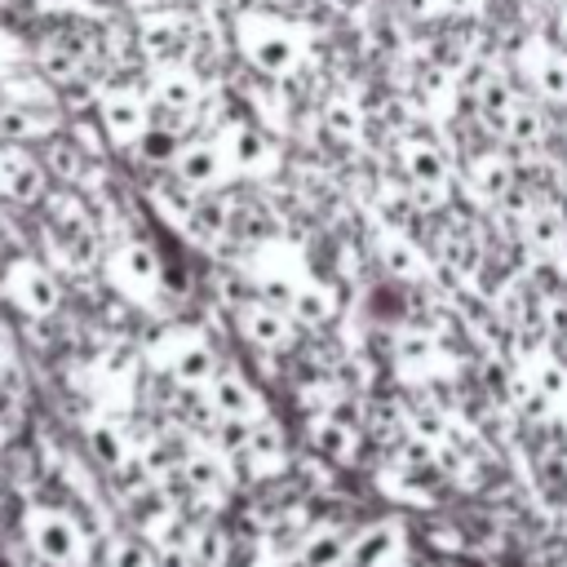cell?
<instances>
[{
  "label": "cell",
  "instance_id": "1",
  "mask_svg": "<svg viewBox=\"0 0 567 567\" xmlns=\"http://www.w3.org/2000/svg\"><path fill=\"white\" fill-rule=\"evenodd\" d=\"M27 545L53 567H80L89 554L80 523L62 509H31L27 514Z\"/></svg>",
  "mask_w": 567,
  "mask_h": 567
},
{
  "label": "cell",
  "instance_id": "2",
  "mask_svg": "<svg viewBox=\"0 0 567 567\" xmlns=\"http://www.w3.org/2000/svg\"><path fill=\"white\" fill-rule=\"evenodd\" d=\"M408 554V523L394 514L381 518H363L359 527H350V545H346V567H399Z\"/></svg>",
  "mask_w": 567,
  "mask_h": 567
},
{
  "label": "cell",
  "instance_id": "3",
  "mask_svg": "<svg viewBox=\"0 0 567 567\" xmlns=\"http://www.w3.org/2000/svg\"><path fill=\"white\" fill-rule=\"evenodd\" d=\"M359 443H363V430L354 421H346L341 412L323 408L319 416H310V447L328 461V465H350L359 456Z\"/></svg>",
  "mask_w": 567,
  "mask_h": 567
},
{
  "label": "cell",
  "instance_id": "4",
  "mask_svg": "<svg viewBox=\"0 0 567 567\" xmlns=\"http://www.w3.org/2000/svg\"><path fill=\"white\" fill-rule=\"evenodd\" d=\"M346 545H350V527L346 523H310L306 536L292 545L301 567H346Z\"/></svg>",
  "mask_w": 567,
  "mask_h": 567
},
{
  "label": "cell",
  "instance_id": "5",
  "mask_svg": "<svg viewBox=\"0 0 567 567\" xmlns=\"http://www.w3.org/2000/svg\"><path fill=\"white\" fill-rule=\"evenodd\" d=\"M208 399H213V408L221 412V416H230V425H244L248 416H257V394L239 381V377H217L213 381V390H208Z\"/></svg>",
  "mask_w": 567,
  "mask_h": 567
},
{
  "label": "cell",
  "instance_id": "6",
  "mask_svg": "<svg viewBox=\"0 0 567 567\" xmlns=\"http://www.w3.org/2000/svg\"><path fill=\"white\" fill-rule=\"evenodd\" d=\"M89 443H93V456H97L106 470H120V465L128 461V447H124V439H120L111 425H97V430L89 434Z\"/></svg>",
  "mask_w": 567,
  "mask_h": 567
},
{
  "label": "cell",
  "instance_id": "7",
  "mask_svg": "<svg viewBox=\"0 0 567 567\" xmlns=\"http://www.w3.org/2000/svg\"><path fill=\"white\" fill-rule=\"evenodd\" d=\"M244 328H248V337H252L257 346H279V341H284V319H275L270 310L244 315Z\"/></svg>",
  "mask_w": 567,
  "mask_h": 567
},
{
  "label": "cell",
  "instance_id": "8",
  "mask_svg": "<svg viewBox=\"0 0 567 567\" xmlns=\"http://www.w3.org/2000/svg\"><path fill=\"white\" fill-rule=\"evenodd\" d=\"M111 567H155V558H151V549L142 540H120L111 549Z\"/></svg>",
  "mask_w": 567,
  "mask_h": 567
}]
</instances>
